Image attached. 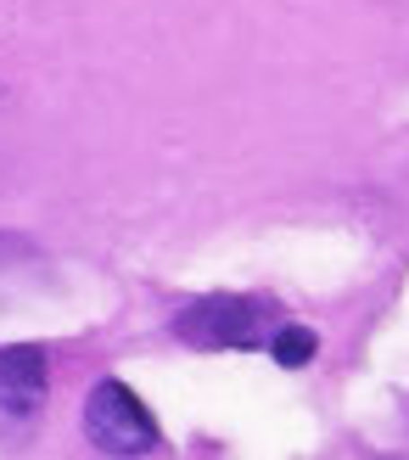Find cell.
I'll return each mask as SVG.
<instances>
[{
    "label": "cell",
    "mask_w": 409,
    "mask_h": 460,
    "mask_svg": "<svg viewBox=\"0 0 409 460\" xmlns=\"http://www.w3.org/2000/svg\"><path fill=\"white\" fill-rule=\"evenodd\" d=\"M269 354H275V365H286V371H303V365L320 354V342H314L309 326H281L269 337Z\"/></svg>",
    "instance_id": "4"
},
{
    "label": "cell",
    "mask_w": 409,
    "mask_h": 460,
    "mask_svg": "<svg viewBox=\"0 0 409 460\" xmlns=\"http://www.w3.org/2000/svg\"><path fill=\"white\" fill-rule=\"evenodd\" d=\"M84 438L96 444L101 455H152L163 444V432H157L152 410L129 394L124 382H96L84 399Z\"/></svg>",
    "instance_id": "1"
},
{
    "label": "cell",
    "mask_w": 409,
    "mask_h": 460,
    "mask_svg": "<svg viewBox=\"0 0 409 460\" xmlns=\"http://www.w3.org/2000/svg\"><path fill=\"white\" fill-rule=\"evenodd\" d=\"M51 387V359L34 342L0 349V421H29Z\"/></svg>",
    "instance_id": "3"
},
{
    "label": "cell",
    "mask_w": 409,
    "mask_h": 460,
    "mask_svg": "<svg viewBox=\"0 0 409 460\" xmlns=\"http://www.w3.org/2000/svg\"><path fill=\"white\" fill-rule=\"evenodd\" d=\"M174 332L186 342H196V349H258L264 332H269V309L258 304V297L219 292V297L191 304L174 320Z\"/></svg>",
    "instance_id": "2"
}]
</instances>
